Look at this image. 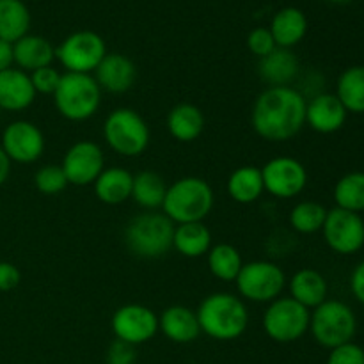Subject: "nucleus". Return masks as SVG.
Listing matches in <instances>:
<instances>
[{"label":"nucleus","instance_id":"nucleus-1","mask_svg":"<svg viewBox=\"0 0 364 364\" xmlns=\"http://www.w3.org/2000/svg\"><path fill=\"white\" fill-rule=\"evenodd\" d=\"M306 105L304 95L291 85L267 87L252 105V128L269 142L290 141L304 128Z\"/></svg>","mask_w":364,"mask_h":364},{"label":"nucleus","instance_id":"nucleus-2","mask_svg":"<svg viewBox=\"0 0 364 364\" xmlns=\"http://www.w3.org/2000/svg\"><path fill=\"white\" fill-rule=\"evenodd\" d=\"M201 333L217 341H231L245 333L249 323V311L244 301L233 294L217 291L203 299L198 311Z\"/></svg>","mask_w":364,"mask_h":364},{"label":"nucleus","instance_id":"nucleus-3","mask_svg":"<svg viewBox=\"0 0 364 364\" xmlns=\"http://www.w3.org/2000/svg\"><path fill=\"white\" fill-rule=\"evenodd\" d=\"M213 191L210 183L198 176H185L167 187L164 215L174 224L203 223L213 208Z\"/></svg>","mask_w":364,"mask_h":364},{"label":"nucleus","instance_id":"nucleus-4","mask_svg":"<svg viewBox=\"0 0 364 364\" xmlns=\"http://www.w3.org/2000/svg\"><path fill=\"white\" fill-rule=\"evenodd\" d=\"M174 223L159 212H146L134 217L124 230V242L135 256L159 259L173 249Z\"/></svg>","mask_w":364,"mask_h":364},{"label":"nucleus","instance_id":"nucleus-5","mask_svg":"<svg viewBox=\"0 0 364 364\" xmlns=\"http://www.w3.org/2000/svg\"><path fill=\"white\" fill-rule=\"evenodd\" d=\"M55 109L68 121H87L102 105V89L87 73H66L53 92Z\"/></svg>","mask_w":364,"mask_h":364},{"label":"nucleus","instance_id":"nucleus-6","mask_svg":"<svg viewBox=\"0 0 364 364\" xmlns=\"http://www.w3.org/2000/svg\"><path fill=\"white\" fill-rule=\"evenodd\" d=\"M103 139L121 156H139L148 149L149 127L144 117L130 107L114 109L103 123Z\"/></svg>","mask_w":364,"mask_h":364},{"label":"nucleus","instance_id":"nucleus-7","mask_svg":"<svg viewBox=\"0 0 364 364\" xmlns=\"http://www.w3.org/2000/svg\"><path fill=\"white\" fill-rule=\"evenodd\" d=\"M309 331L322 347L333 348L350 343L358 331V318L350 306L341 301H329L313 309L309 318Z\"/></svg>","mask_w":364,"mask_h":364},{"label":"nucleus","instance_id":"nucleus-8","mask_svg":"<svg viewBox=\"0 0 364 364\" xmlns=\"http://www.w3.org/2000/svg\"><path fill=\"white\" fill-rule=\"evenodd\" d=\"M235 283H237L240 297L251 302H269L270 304L283 294L287 287V276L276 263L256 259V262L244 263Z\"/></svg>","mask_w":364,"mask_h":364},{"label":"nucleus","instance_id":"nucleus-9","mask_svg":"<svg viewBox=\"0 0 364 364\" xmlns=\"http://www.w3.org/2000/svg\"><path fill=\"white\" fill-rule=\"evenodd\" d=\"M311 311L291 297L272 301L263 315V329L277 343H294L309 331Z\"/></svg>","mask_w":364,"mask_h":364},{"label":"nucleus","instance_id":"nucleus-10","mask_svg":"<svg viewBox=\"0 0 364 364\" xmlns=\"http://www.w3.org/2000/svg\"><path fill=\"white\" fill-rule=\"evenodd\" d=\"M105 55V41L92 31L73 32L55 48V59L70 73H95Z\"/></svg>","mask_w":364,"mask_h":364},{"label":"nucleus","instance_id":"nucleus-11","mask_svg":"<svg viewBox=\"0 0 364 364\" xmlns=\"http://www.w3.org/2000/svg\"><path fill=\"white\" fill-rule=\"evenodd\" d=\"M263 187L277 199L297 198L308 185L304 164L294 156H276L262 167Z\"/></svg>","mask_w":364,"mask_h":364},{"label":"nucleus","instance_id":"nucleus-12","mask_svg":"<svg viewBox=\"0 0 364 364\" xmlns=\"http://www.w3.org/2000/svg\"><path fill=\"white\" fill-rule=\"evenodd\" d=\"M323 238L338 255H354L364 245V220L359 213L333 208L323 223Z\"/></svg>","mask_w":364,"mask_h":364},{"label":"nucleus","instance_id":"nucleus-13","mask_svg":"<svg viewBox=\"0 0 364 364\" xmlns=\"http://www.w3.org/2000/svg\"><path fill=\"white\" fill-rule=\"evenodd\" d=\"M110 327L116 340L137 345L153 340L159 333V316L142 304H124L114 311Z\"/></svg>","mask_w":364,"mask_h":364},{"label":"nucleus","instance_id":"nucleus-14","mask_svg":"<svg viewBox=\"0 0 364 364\" xmlns=\"http://www.w3.org/2000/svg\"><path fill=\"white\" fill-rule=\"evenodd\" d=\"M0 148L11 162L34 164L45 153V135L31 121L18 119L4 128Z\"/></svg>","mask_w":364,"mask_h":364},{"label":"nucleus","instance_id":"nucleus-15","mask_svg":"<svg viewBox=\"0 0 364 364\" xmlns=\"http://www.w3.org/2000/svg\"><path fill=\"white\" fill-rule=\"evenodd\" d=\"M68 183L85 187L95 183L96 178L105 169V156L102 148L92 141H78L68 148L63 164Z\"/></svg>","mask_w":364,"mask_h":364},{"label":"nucleus","instance_id":"nucleus-16","mask_svg":"<svg viewBox=\"0 0 364 364\" xmlns=\"http://www.w3.org/2000/svg\"><path fill=\"white\" fill-rule=\"evenodd\" d=\"M95 80L102 91L123 95L134 87L137 80V68L134 60L123 53H107L95 70Z\"/></svg>","mask_w":364,"mask_h":364},{"label":"nucleus","instance_id":"nucleus-17","mask_svg":"<svg viewBox=\"0 0 364 364\" xmlns=\"http://www.w3.org/2000/svg\"><path fill=\"white\" fill-rule=\"evenodd\" d=\"M347 114V109L336 95L322 92L306 105V124L318 134H334L343 128Z\"/></svg>","mask_w":364,"mask_h":364},{"label":"nucleus","instance_id":"nucleus-18","mask_svg":"<svg viewBox=\"0 0 364 364\" xmlns=\"http://www.w3.org/2000/svg\"><path fill=\"white\" fill-rule=\"evenodd\" d=\"M36 91L31 75L18 68L0 71V110L20 112L34 103Z\"/></svg>","mask_w":364,"mask_h":364},{"label":"nucleus","instance_id":"nucleus-19","mask_svg":"<svg viewBox=\"0 0 364 364\" xmlns=\"http://www.w3.org/2000/svg\"><path fill=\"white\" fill-rule=\"evenodd\" d=\"M159 331L173 343H192L201 334L198 316L187 306H171L159 316Z\"/></svg>","mask_w":364,"mask_h":364},{"label":"nucleus","instance_id":"nucleus-20","mask_svg":"<svg viewBox=\"0 0 364 364\" xmlns=\"http://www.w3.org/2000/svg\"><path fill=\"white\" fill-rule=\"evenodd\" d=\"M13 55L18 70L32 73L39 68L52 66L53 59H55V48L43 36L27 34L13 43Z\"/></svg>","mask_w":364,"mask_h":364},{"label":"nucleus","instance_id":"nucleus-21","mask_svg":"<svg viewBox=\"0 0 364 364\" xmlns=\"http://www.w3.org/2000/svg\"><path fill=\"white\" fill-rule=\"evenodd\" d=\"M299 73V59L288 48L277 46L269 55L262 57L258 63V75L269 87L290 85Z\"/></svg>","mask_w":364,"mask_h":364},{"label":"nucleus","instance_id":"nucleus-22","mask_svg":"<svg viewBox=\"0 0 364 364\" xmlns=\"http://www.w3.org/2000/svg\"><path fill=\"white\" fill-rule=\"evenodd\" d=\"M288 288H290V297L308 309L318 308L322 302L327 301L329 294L326 277L315 269H301L295 272L288 281Z\"/></svg>","mask_w":364,"mask_h":364},{"label":"nucleus","instance_id":"nucleus-23","mask_svg":"<svg viewBox=\"0 0 364 364\" xmlns=\"http://www.w3.org/2000/svg\"><path fill=\"white\" fill-rule=\"evenodd\" d=\"M92 185H95V194L100 201L116 206L132 199L134 174L119 166L105 167Z\"/></svg>","mask_w":364,"mask_h":364},{"label":"nucleus","instance_id":"nucleus-24","mask_svg":"<svg viewBox=\"0 0 364 364\" xmlns=\"http://www.w3.org/2000/svg\"><path fill=\"white\" fill-rule=\"evenodd\" d=\"M269 31L279 48L290 50L304 39L308 32V18L297 7H283L274 14Z\"/></svg>","mask_w":364,"mask_h":364},{"label":"nucleus","instance_id":"nucleus-25","mask_svg":"<svg viewBox=\"0 0 364 364\" xmlns=\"http://www.w3.org/2000/svg\"><path fill=\"white\" fill-rule=\"evenodd\" d=\"M167 130L171 137L180 142H192L205 130V116L192 103H178L167 114Z\"/></svg>","mask_w":364,"mask_h":364},{"label":"nucleus","instance_id":"nucleus-26","mask_svg":"<svg viewBox=\"0 0 364 364\" xmlns=\"http://www.w3.org/2000/svg\"><path fill=\"white\" fill-rule=\"evenodd\" d=\"M265 192L262 167L242 166L228 178V194L238 205H251Z\"/></svg>","mask_w":364,"mask_h":364},{"label":"nucleus","instance_id":"nucleus-27","mask_svg":"<svg viewBox=\"0 0 364 364\" xmlns=\"http://www.w3.org/2000/svg\"><path fill=\"white\" fill-rule=\"evenodd\" d=\"M173 249H176L185 258H201L212 249V233L203 223L176 224Z\"/></svg>","mask_w":364,"mask_h":364},{"label":"nucleus","instance_id":"nucleus-28","mask_svg":"<svg viewBox=\"0 0 364 364\" xmlns=\"http://www.w3.org/2000/svg\"><path fill=\"white\" fill-rule=\"evenodd\" d=\"M31 13L21 0H0V39L16 43L28 34Z\"/></svg>","mask_w":364,"mask_h":364},{"label":"nucleus","instance_id":"nucleus-29","mask_svg":"<svg viewBox=\"0 0 364 364\" xmlns=\"http://www.w3.org/2000/svg\"><path fill=\"white\" fill-rule=\"evenodd\" d=\"M167 194V185L164 178L155 171H141L134 176L132 199L144 210L162 208Z\"/></svg>","mask_w":364,"mask_h":364},{"label":"nucleus","instance_id":"nucleus-30","mask_svg":"<svg viewBox=\"0 0 364 364\" xmlns=\"http://www.w3.org/2000/svg\"><path fill=\"white\" fill-rule=\"evenodd\" d=\"M336 96L347 112L364 114V66H350L340 75Z\"/></svg>","mask_w":364,"mask_h":364},{"label":"nucleus","instance_id":"nucleus-31","mask_svg":"<svg viewBox=\"0 0 364 364\" xmlns=\"http://www.w3.org/2000/svg\"><path fill=\"white\" fill-rule=\"evenodd\" d=\"M242 267H244V262L235 245L217 244L208 251V269L217 279L226 281V283L235 281Z\"/></svg>","mask_w":364,"mask_h":364},{"label":"nucleus","instance_id":"nucleus-32","mask_svg":"<svg viewBox=\"0 0 364 364\" xmlns=\"http://www.w3.org/2000/svg\"><path fill=\"white\" fill-rule=\"evenodd\" d=\"M334 201L336 206L348 212H363L364 210V173L354 171L345 174L334 185Z\"/></svg>","mask_w":364,"mask_h":364},{"label":"nucleus","instance_id":"nucleus-33","mask_svg":"<svg viewBox=\"0 0 364 364\" xmlns=\"http://www.w3.org/2000/svg\"><path fill=\"white\" fill-rule=\"evenodd\" d=\"M329 210L323 205L316 201H302L294 206L290 212V226L294 228L297 233L302 235H313L316 231H322L323 223Z\"/></svg>","mask_w":364,"mask_h":364},{"label":"nucleus","instance_id":"nucleus-34","mask_svg":"<svg viewBox=\"0 0 364 364\" xmlns=\"http://www.w3.org/2000/svg\"><path fill=\"white\" fill-rule=\"evenodd\" d=\"M34 185L41 194L55 196L68 187V180L63 167L48 164V166L39 167L38 173L34 174Z\"/></svg>","mask_w":364,"mask_h":364},{"label":"nucleus","instance_id":"nucleus-35","mask_svg":"<svg viewBox=\"0 0 364 364\" xmlns=\"http://www.w3.org/2000/svg\"><path fill=\"white\" fill-rule=\"evenodd\" d=\"M31 75V80L32 85H34V91L36 95H52L55 92L57 85H59L60 77L63 75L55 70L53 66H45V68H39V70L32 71Z\"/></svg>","mask_w":364,"mask_h":364},{"label":"nucleus","instance_id":"nucleus-36","mask_svg":"<svg viewBox=\"0 0 364 364\" xmlns=\"http://www.w3.org/2000/svg\"><path fill=\"white\" fill-rule=\"evenodd\" d=\"M247 48L252 55L256 57H265L269 55L270 52L277 48L276 41H274L272 34L267 27H258V28H252L247 36Z\"/></svg>","mask_w":364,"mask_h":364},{"label":"nucleus","instance_id":"nucleus-37","mask_svg":"<svg viewBox=\"0 0 364 364\" xmlns=\"http://www.w3.org/2000/svg\"><path fill=\"white\" fill-rule=\"evenodd\" d=\"M327 364H364V350L350 341V343L333 348Z\"/></svg>","mask_w":364,"mask_h":364},{"label":"nucleus","instance_id":"nucleus-38","mask_svg":"<svg viewBox=\"0 0 364 364\" xmlns=\"http://www.w3.org/2000/svg\"><path fill=\"white\" fill-rule=\"evenodd\" d=\"M137 359L134 345L127 341L114 340L107 350V364H134Z\"/></svg>","mask_w":364,"mask_h":364},{"label":"nucleus","instance_id":"nucleus-39","mask_svg":"<svg viewBox=\"0 0 364 364\" xmlns=\"http://www.w3.org/2000/svg\"><path fill=\"white\" fill-rule=\"evenodd\" d=\"M21 272L14 263L0 262V291H11L20 284Z\"/></svg>","mask_w":364,"mask_h":364},{"label":"nucleus","instance_id":"nucleus-40","mask_svg":"<svg viewBox=\"0 0 364 364\" xmlns=\"http://www.w3.org/2000/svg\"><path fill=\"white\" fill-rule=\"evenodd\" d=\"M350 290L354 297L364 304V262L359 263L350 276Z\"/></svg>","mask_w":364,"mask_h":364},{"label":"nucleus","instance_id":"nucleus-41","mask_svg":"<svg viewBox=\"0 0 364 364\" xmlns=\"http://www.w3.org/2000/svg\"><path fill=\"white\" fill-rule=\"evenodd\" d=\"M14 55H13V43H7L0 39V71H6L13 68Z\"/></svg>","mask_w":364,"mask_h":364},{"label":"nucleus","instance_id":"nucleus-42","mask_svg":"<svg viewBox=\"0 0 364 364\" xmlns=\"http://www.w3.org/2000/svg\"><path fill=\"white\" fill-rule=\"evenodd\" d=\"M9 174H11V160H9V156L4 153V149L0 148V187L6 183L7 178H9Z\"/></svg>","mask_w":364,"mask_h":364},{"label":"nucleus","instance_id":"nucleus-43","mask_svg":"<svg viewBox=\"0 0 364 364\" xmlns=\"http://www.w3.org/2000/svg\"><path fill=\"white\" fill-rule=\"evenodd\" d=\"M327 2H333V4H347V2H352V0H327Z\"/></svg>","mask_w":364,"mask_h":364}]
</instances>
